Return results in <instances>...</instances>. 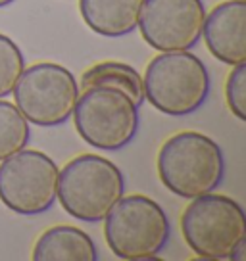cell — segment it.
<instances>
[{
  "label": "cell",
  "mask_w": 246,
  "mask_h": 261,
  "mask_svg": "<svg viewBox=\"0 0 246 261\" xmlns=\"http://www.w3.org/2000/svg\"><path fill=\"white\" fill-rule=\"evenodd\" d=\"M31 140V125L16 104L0 98V160L27 148Z\"/></svg>",
  "instance_id": "14"
},
{
  "label": "cell",
  "mask_w": 246,
  "mask_h": 261,
  "mask_svg": "<svg viewBox=\"0 0 246 261\" xmlns=\"http://www.w3.org/2000/svg\"><path fill=\"white\" fill-rule=\"evenodd\" d=\"M158 177L169 192L181 198L192 200L210 194L225 177L222 146L196 130L177 133L158 152Z\"/></svg>",
  "instance_id": "1"
},
{
  "label": "cell",
  "mask_w": 246,
  "mask_h": 261,
  "mask_svg": "<svg viewBox=\"0 0 246 261\" xmlns=\"http://www.w3.org/2000/svg\"><path fill=\"white\" fill-rule=\"evenodd\" d=\"M31 257L35 261H96L99 250L85 230L71 225H56L39 237Z\"/></svg>",
  "instance_id": "12"
},
{
  "label": "cell",
  "mask_w": 246,
  "mask_h": 261,
  "mask_svg": "<svg viewBox=\"0 0 246 261\" xmlns=\"http://www.w3.org/2000/svg\"><path fill=\"white\" fill-rule=\"evenodd\" d=\"M225 96L231 114L246 121V62L233 65L225 85Z\"/></svg>",
  "instance_id": "16"
},
{
  "label": "cell",
  "mask_w": 246,
  "mask_h": 261,
  "mask_svg": "<svg viewBox=\"0 0 246 261\" xmlns=\"http://www.w3.org/2000/svg\"><path fill=\"white\" fill-rule=\"evenodd\" d=\"M12 92L17 110L27 121L50 129L71 117L81 89L67 67L41 62L25 67Z\"/></svg>",
  "instance_id": "7"
},
{
  "label": "cell",
  "mask_w": 246,
  "mask_h": 261,
  "mask_svg": "<svg viewBox=\"0 0 246 261\" xmlns=\"http://www.w3.org/2000/svg\"><path fill=\"white\" fill-rule=\"evenodd\" d=\"M202 37L222 64L246 62V0H227L206 14Z\"/></svg>",
  "instance_id": "10"
},
{
  "label": "cell",
  "mask_w": 246,
  "mask_h": 261,
  "mask_svg": "<svg viewBox=\"0 0 246 261\" xmlns=\"http://www.w3.org/2000/svg\"><path fill=\"white\" fill-rule=\"evenodd\" d=\"M71 117L79 137L104 152L129 146L140 127L139 106L114 87L85 89L75 102Z\"/></svg>",
  "instance_id": "6"
},
{
  "label": "cell",
  "mask_w": 246,
  "mask_h": 261,
  "mask_svg": "<svg viewBox=\"0 0 246 261\" xmlns=\"http://www.w3.org/2000/svg\"><path fill=\"white\" fill-rule=\"evenodd\" d=\"M144 100L158 112L183 117L198 112L210 94V73L206 64L189 50L162 52L146 65L142 77Z\"/></svg>",
  "instance_id": "3"
},
{
  "label": "cell",
  "mask_w": 246,
  "mask_h": 261,
  "mask_svg": "<svg viewBox=\"0 0 246 261\" xmlns=\"http://www.w3.org/2000/svg\"><path fill=\"white\" fill-rule=\"evenodd\" d=\"M123 194L121 169L102 155H77L58 173L56 198L64 212L77 221L100 223Z\"/></svg>",
  "instance_id": "2"
},
{
  "label": "cell",
  "mask_w": 246,
  "mask_h": 261,
  "mask_svg": "<svg viewBox=\"0 0 246 261\" xmlns=\"http://www.w3.org/2000/svg\"><path fill=\"white\" fill-rule=\"evenodd\" d=\"M183 238L202 259H231L246 240V213L231 196L202 194L192 198L181 217Z\"/></svg>",
  "instance_id": "5"
},
{
  "label": "cell",
  "mask_w": 246,
  "mask_h": 261,
  "mask_svg": "<svg viewBox=\"0 0 246 261\" xmlns=\"http://www.w3.org/2000/svg\"><path fill=\"white\" fill-rule=\"evenodd\" d=\"M90 87H114L123 90L139 108L144 104L142 77L133 65L123 62H100L89 67L81 75L79 89L85 90Z\"/></svg>",
  "instance_id": "13"
},
{
  "label": "cell",
  "mask_w": 246,
  "mask_h": 261,
  "mask_svg": "<svg viewBox=\"0 0 246 261\" xmlns=\"http://www.w3.org/2000/svg\"><path fill=\"white\" fill-rule=\"evenodd\" d=\"M16 0H0V8H6V6H10V4H14Z\"/></svg>",
  "instance_id": "17"
},
{
  "label": "cell",
  "mask_w": 246,
  "mask_h": 261,
  "mask_svg": "<svg viewBox=\"0 0 246 261\" xmlns=\"http://www.w3.org/2000/svg\"><path fill=\"white\" fill-rule=\"evenodd\" d=\"M206 8L202 0H144L140 35L158 52L194 48L202 39Z\"/></svg>",
  "instance_id": "9"
},
{
  "label": "cell",
  "mask_w": 246,
  "mask_h": 261,
  "mask_svg": "<svg viewBox=\"0 0 246 261\" xmlns=\"http://www.w3.org/2000/svg\"><path fill=\"white\" fill-rule=\"evenodd\" d=\"M142 4L144 0H79V12L92 33L119 39L139 27Z\"/></svg>",
  "instance_id": "11"
},
{
  "label": "cell",
  "mask_w": 246,
  "mask_h": 261,
  "mask_svg": "<svg viewBox=\"0 0 246 261\" xmlns=\"http://www.w3.org/2000/svg\"><path fill=\"white\" fill-rule=\"evenodd\" d=\"M25 69V56L21 48L10 39L8 35L0 33V98L12 94L17 79Z\"/></svg>",
  "instance_id": "15"
},
{
  "label": "cell",
  "mask_w": 246,
  "mask_h": 261,
  "mask_svg": "<svg viewBox=\"0 0 246 261\" xmlns=\"http://www.w3.org/2000/svg\"><path fill=\"white\" fill-rule=\"evenodd\" d=\"M56 162L41 150H19L0 160V202L17 215H41L56 202Z\"/></svg>",
  "instance_id": "8"
},
{
  "label": "cell",
  "mask_w": 246,
  "mask_h": 261,
  "mask_svg": "<svg viewBox=\"0 0 246 261\" xmlns=\"http://www.w3.org/2000/svg\"><path fill=\"white\" fill-rule=\"evenodd\" d=\"M102 221L106 244L117 259H154L171 238L167 213L144 194L121 196Z\"/></svg>",
  "instance_id": "4"
}]
</instances>
